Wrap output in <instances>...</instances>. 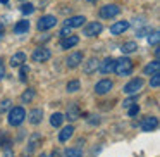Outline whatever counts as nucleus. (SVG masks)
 Wrapping results in <instances>:
<instances>
[{
    "instance_id": "de8ad7c7",
    "label": "nucleus",
    "mask_w": 160,
    "mask_h": 157,
    "mask_svg": "<svg viewBox=\"0 0 160 157\" xmlns=\"http://www.w3.org/2000/svg\"><path fill=\"white\" fill-rule=\"evenodd\" d=\"M21 2H24V0H21Z\"/></svg>"
},
{
    "instance_id": "5701e85b",
    "label": "nucleus",
    "mask_w": 160,
    "mask_h": 157,
    "mask_svg": "<svg viewBox=\"0 0 160 157\" xmlns=\"http://www.w3.org/2000/svg\"><path fill=\"white\" fill-rule=\"evenodd\" d=\"M145 74L146 76H150V74H155V73H158L160 71V62H158V59H155L153 62H150L148 66H145Z\"/></svg>"
},
{
    "instance_id": "6e6552de",
    "label": "nucleus",
    "mask_w": 160,
    "mask_h": 157,
    "mask_svg": "<svg viewBox=\"0 0 160 157\" xmlns=\"http://www.w3.org/2000/svg\"><path fill=\"white\" fill-rule=\"evenodd\" d=\"M43 142V136L40 133H33L28 140V145H26V154H35L38 150V147L42 145Z\"/></svg>"
},
{
    "instance_id": "473e14b6",
    "label": "nucleus",
    "mask_w": 160,
    "mask_h": 157,
    "mask_svg": "<svg viewBox=\"0 0 160 157\" xmlns=\"http://www.w3.org/2000/svg\"><path fill=\"white\" fill-rule=\"evenodd\" d=\"M128 114H129V118H134V116H138V114H139V105H138V104L131 105V107L128 109Z\"/></svg>"
},
{
    "instance_id": "ddd939ff",
    "label": "nucleus",
    "mask_w": 160,
    "mask_h": 157,
    "mask_svg": "<svg viewBox=\"0 0 160 157\" xmlns=\"http://www.w3.org/2000/svg\"><path fill=\"white\" fill-rule=\"evenodd\" d=\"M114 66H115V59L107 57L105 60H102V62L98 64V71H100L102 74H110V73H114Z\"/></svg>"
},
{
    "instance_id": "a211bd4d",
    "label": "nucleus",
    "mask_w": 160,
    "mask_h": 157,
    "mask_svg": "<svg viewBox=\"0 0 160 157\" xmlns=\"http://www.w3.org/2000/svg\"><path fill=\"white\" fill-rule=\"evenodd\" d=\"M42 119H43V111L42 109H33V111H29L28 121L31 123V124H40Z\"/></svg>"
},
{
    "instance_id": "a19ab883",
    "label": "nucleus",
    "mask_w": 160,
    "mask_h": 157,
    "mask_svg": "<svg viewBox=\"0 0 160 157\" xmlns=\"http://www.w3.org/2000/svg\"><path fill=\"white\" fill-rule=\"evenodd\" d=\"M50 157H62V155H60V152H59V150H53V152H52V155H50Z\"/></svg>"
},
{
    "instance_id": "e433bc0d",
    "label": "nucleus",
    "mask_w": 160,
    "mask_h": 157,
    "mask_svg": "<svg viewBox=\"0 0 160 157\" xmlns=\"http://www.w3.org/2000/svg\"><path fill=\"white\" fill-rule=\"evenodd\" d=\"M146 33H150L148 28H139V29H136V35H138V38H139V36H145Z\"/></svg>"
},
{
    "instance_id": "7ed1b4c3",
    "label": "nucleus",
    "mask_w": 160,
    "mask_h": 157,
    "mask_svg": "<svg viewBox=\"0 0 160 157\" xmlns=\"http://www.w3.org/2000/svg\"><path fill=\"white\" fill-rule=\"evenodd\" d=\"M119 14H121V7L115 4H107L103 7H100V18L102 19H112Z\"/></svg>"
},
{
    "instance_id": "a18cd8bd",
    "label": "nucleus",
    "mask_w": 160,
    "mask_h": 157,
    "mask_svg": "<svg viewBox=\"0 0 160 157\" xmlns=\"http://www.w3.org/2000/svg\"><path fill=\"white\" fill-rule=\"evenodd\" d=\"M0 2H2V4H9V0H0Z\"/></svg>"
},
{
    "instance_id": "2f4dec72",
    "label": "nucleus",
    "mask_w": 160,
    "mask_h": 157,
    "mask_svg": "<svg viewBox=\"0 0 160 157\" xmlns=\"http://www.w3.org/2000/svg\"><path fill=\"white\" fill-rule=\"evenodd\" d=\"M21 12L22 14H33V12H35V5L33 4H22L21 5Z\"/></svg>"
},
{
    "instance_id": "f8f14e48",
    "label": "nucleus",
    "mask_w": 160,
    "mask_h": 157,
    "mask_svg": "<svg viewBox=\"0 0 160 157\" xmlns=\"http://www.w3.org/2000/svg\"><path fill=\"white\" fill-rule=\"evenodd\" d=\"M64 118L69 119V121H76V119H79V118H81V109H79V105H78L76 102L69 104V107H67L66 116H64Z\"/></svg>"
},
{
    "instance_id": "37998d69",
    "label": "nucleus",
    "mask_w": 160,
    "mask_h": 157,
    "mask_svg": "<svg viewBox=\"0 0 160 157\" xmlns=\"http://www.w3.org/2000/svg\"><path fill=\"white\" fill-rule=\"evenodd\" d=\"M2 35H4V26L0 24V40H2Z\"/></svg>"
},
{
    "instance_id": "c85d7f7f",
    "label": "nucleus",
    "mask_w": 160,
    "mask_h": 157,
    "mask_svg": "<svg viewBox=\"0 0 160 157\" xmlns=\"http://www.w3.org/2000/svg\"><path fill=\"white\" fill-rule=\"evenodd\" d=\"M28 74H29V66H28V64L19 66V80L26 81V80H28Z\"/></svg>"
},
{
    "instance_id": "ea45409f",
    "label": "nucleus",
    "mask_w": 160,
    "mask_h": 157,
    "mask_svg": "<svg viewBox=\"0 0 160 157\" xmlns=\"http://www.w3.org/2000/svg\"><path fill=\"white\" fill-rule=\"evenodd\" d=\"M88 123H90V124H98V123H100V119H98V118L95 119L93 118V119H88Z\"/></svg>"
},
{
    "instance_id": "b1692460",
    "label": "nucleus",
    "mask_w": 160,
    "mask_h": 157,
    "mask_svg": "<svg viewBox=\"0 0 160 157\" xmlns=\"http://www.w3.org/2000/svg\"><path fill=\"white\" fill-rule=\"evenodd\" d=\"M64 114H60V112H53L52 116H50V124L53 126V128H60L64 123Z\"/></svg>"
},
{
    "instance_id": "0eeeda50",
    "label": "nucleus",
    "mask_w": 160,
    "mask_h": 157,
    "mask_svg": "<svg viewBox=\"0 0 160 157\" xmlns=\"http://www.w3.org/2000/svg\"><path fill=\"white\" fill-rule=\"evenodd\" d=\"M139 128H141L143 131H146V133L155 131V129L158 128V118H155V116H146V118L141 119Z\"/></svg>"
},
{
    "instance_id": "f03ea898",
    "label": "nucleus",
    "mask_w": 160,
    "mask_h": 157,
    "mask_svg": "<svg viewBox=\"0 0 160 157\" xmlns=\"http://www.w3.org/2000/svg\"><path fill=\"white\" fill-rule=\"evenodd\" d=\"M26 119V111L22 107H12L9 111V118H7V123L11 126H19L22 124Z\"/></svg>"
},
{
    "instance_id": "7c9ffc66",
    "label": "nucleus",
    "mask_w": 160,
    "mask_h": 157,
    "mask_svg": "<svg viewBox=\"0 0 160 157\" xmlns=\"http://www.w3.org/2000/svg\"><path fill=\"white\" fill-rule=\"evenodd\" d=\"M150 86H152V88H158V86H160V73L152 74V80H150Z\"/></svg>"
},
{
    "instance_id": "aec40b11",
    "label": "nucleus",
    "mask_w": 160,
    "mask_h": 157,
    "mask_svg": "<svg viewBox=\"0 0 160 157\" xmlns=\"http://www.w3.org/2000/svg\"><path fill=\"white\" fill-rule=\"evenodd\" d=\"M24 62H26V54L24 52H18V54H14V55L11 57V66L12 67H19Z\"/></svg>"
},
{
    "instance_id": "4c0bfd02",
    "label": "nucleus",
    "mask_w": 160,
    "mask_h": 157,
    "mask_svg": "<svg viewBox=\"0 0 160 157\" xmlns=\"http://www.w3.org/2000/svg\"><path fill=\"white\" fill-rule=\"evenodd\" d=\"M2 157H14V150L9 147V149H4V155Z\"/></svg>"
},
{
    "instance_id": "2eb2a0df",
    "label": "nucleus",
    "mask_w": 160,
    "mask_h": 157,
    "mask_svg": "<svg viewBox=\"0 0 160 157\" xmlns=\"http://www.w3.org/2000/svg\"><path fill=\"white\" fill-rule=\"evenodd\" d=\"M129 29V21H117V23H114V24L110 26V33L112 35H122L124 31H128Z\"/></svg>"
},
{
    "instance_id": "4468645a",
    "label": "nucleus",
    "mask_w": 160,
    "mask_h": 157,
    "mask_svg": "<svg viewBox=\"0 0 160 157\" xmlns=\"http://www.w3.org/2000/svg\"><path fill=\"white\" fill-rule=\"evenodd\" d=\"M78 43H79V38H78L76 35H69V36L60 40L59 47H60V50H69V49H72V47H76Z\"/></svg>"
},
{
    "instance_id": "20e7f679",
    "label": "nucleus",
    "mask_w": 160,
    "mask_h": 157,
    "mask_svg": "<svg viewBox=\"0 0 160 157\" xmlns=\"http://www.w3.org/2000/svg\"><path fill=\"white\" fill-rule=\"evenodd\" d=\"M52 57V52H50L47 47H38V49H35V52L31 54V59H33V62H38V64H42V62H47V60Z\"/></svg>"
},
{
    "instance_id": "f704fd0d",
    "label": "nucleus",
    "mask_w": 160,
    "mask_h": 157,
    "mask_svg": "<svg viewBox=\"0 0 160 157\" xmlns=\"http://www.w3.org/2000/svg\"><path fill=\"white\" fill-rule=\"evenodd\" d=\"M136 102H138V97L134 95V97H131V98H128V100H124V104H122V105H124V109H129L131 105H134Z\"/></svg>"
},
{
    "instance_id": "58836bf2",
    "label": "nucleus",
    "mask_w": 160,
    "mask_h": 157,
    "mask_svg": "<svg viewBox=\"0 0 160 157\" xmlns=\"http://www.w3.org/2000/svg\"><path fill=\"white\" fill-rule=\"evenodd\" d=\"M5 76V66H4V60L0 59V80Z\"/></svg>"
},
{
    "instance_id": "c756f323",
    "label": "nucleus",
    "mask_w": 160,
    "mask_h": 157,
    "mask_svg": "<svg viewBox=\"0 0 160 157\" xmlns=\"http://www.w3.org/2000/svg\"><path fill=\"white\" fill-rule=\"evenodd\" d=\"M158 42H160V35H158V31H150V35H148V43L150 45H158Z\"/></svg>"
},
{
    "instance_id": "c03bdc74",
    "label": "nucleus",
    "mask_w": 160,
    "mask_h": 157,
    "mask_svg": "<svg viewBox=\"0 0 160 157\" xmlns=\"http://www.w3.org/2000/svg\"><path fill=\"white\" fill-rule=\"evenodd\" d=\"M86 2H90V4H95V2H98V0H86Z\"/></svg>"
},
{
    "instance_id": "dca6fc26",
    "label": "nucleus",
    "mask_w": 160,
    "mask_h": 157,
    "mask_svg": "<svg viewBox=\"0 0 160 157\" xmlns=\"http://www.w3.org/2000/svg\"><path fill=\"white\" fill-rule=\"evenodd\" d=\"M98 60L95 59V57H91V59H88L86 62L83 64V73L84 74H93V73H97L98 71Z\"/></svg>"
},
{
    "instance_id": "72a5a7b5",
    "label": "nucleus",
    "mask_w": 160,
    "mask_h": 157,
    "mask_svg": "<svg viewBox=\"0 0 160 157\" xmlns=\"http://www.w3.org/2000/svg\"><path fill=\"white\" fill-rule=\"evenodd\" d=\"M11 104H12V102L9 100V98L2 100V104H0V114H2V112H5V111H9V109H11Z\"/></svg>"
},
{
    "instance_id": "4be33fe9",
    "label": "nucleus",
    "mask_w": 160,
    "mask_h": 157,
    "mask_svg": "<svg viewBox=\"0 0 160 157\" xmlns=\"http://www.w3.org/2000/svg\"><path fill=\"white\" fill-rule=\"evenodd\" d=\"M28 31H29V21H26V19L19 21L18 24L14 26V33H16V35H22V33H28Z\"/></svg>"
},
{
    "instance_id": "cd10ccee",
    "label": "nucleus",
    "mask_w": 160,
    "mask_h": 157,
    "mask_svg": "<svg viewBox=\"0 0 160 157\" xmlns=\"http://www.w3.org/2000/svg\"><path fill=\"white\" fill-rule=\"evenodd\" d=\"M67 92H69V93H74V92H78L81 88V83H79V80H71L69 83H67Z\"/></svg>"
},
{
    "instance_id": "a878e982",
    "label": "nucleus",
    "mask_w": 160,
    "mask_h": 157,
    "mask_svg": "<svg viewBox=\"0 0 160 157\" xmlns=\"http://www.w3.org/2000/svg\"><path fill=\"white\" fill-rule=\"evenodd\" d=\"M121 50H122V54H132V52L138 50V43L136 42H126V43H122Z\"/></svg>"
},
{
    "instance_id": "79ce46f5",
    "label": "nucleus",
    "mask_w": 160,
    "mask_h": 157,
    "mask_svg": "<svg viewBox=\"0 0 160 157\" xmlns=\"http://www.w3.org/2000/svg\"><path fill=\"white\" fill-rule=\"evenodd\" d=\"M158 55H160V50H158V45H157V49H155V57L158 59Z\"/></svg>"
},
{
    "instance_id": "1a4fd4ad",
    "label": "nucleus",
    "mask_w": 160,
    "mask_h": 157,
    "mask_svg": "<svg viewBox=\"0 0 160 157\" xmlns=\"http://www.w3.org/2000/svg\"><path fill=\"white\" fill-rule=\"evenodd\" d=\"M114 88V81L112 80H100L97 85H95V93L97 95H105V93H108V92Z\"/></svg>"
},
{
    "instance_id": "39448f33",
    "label": "nucleus",
    "mask_w": 160,
    "mask_h": 157,
    "mask_svg": "<svg viewBox=\"0 0 160 157\" xmlns=\"http://www.w3.org/2000/svg\"><path fill=\"white\" fill-rule=\"evenodd\" d=\"M57 24V18L55 16H42V18L38 19V24H36V28H38V31H47V29H52L53 26Z\"/></svg>"
},
{
    "instance_id": "393cba45",
    "label": "nucleus",
    "mask_w": 160,
    "mask_h": 157,
    "mask_svg": "<svg viewBox=\"0 0 160 157\" xmlns=\"http://www.w3.org/2000/svg\"><path fill=\"white\" fill-rule=\"evenodd\" d=\"M36 97V92L33 90V88H28L26 92H22L21 95V102L22 104H29V102H33V98Z\"/></svg>"
},
{
    "instance_id": "bb28decb",
    "label": "nucleus",
    "mask_w": 160,
    "mask_h": 157,
    "mask_svg": "<svg viewBox=\"0 0 160 157\" xmlns=\"http://www.w3.org/2000/svg\"><path fill=\"white\" fill-rule=\"evenodd\" d=\"M64 155H66V157H83V150H81L79 147H74V149H66Z\"/></svg>"
},
{
    "instance_id": "c9c22d12",
    "label": "nucleus",
    "mask_w": 160,
    "mask_h": 157,
    "mask_svg": "<svg viewBox=\"0 0 160 157\" xmlns=\"http://www.w3.org/2000/svg\"><path fill=\"white\" fill-rule=\"evenodd\" d=\"M71 29H72V28H69V26H64V28H62V31H60V36H62V38L69 36V35H71Z\"/></svg>"
},
{
    "instance_id": "49530a36",
    "label": "nucleus",
    "mask_w": 160,
    "mask_h": 157,
    "mask_svg": "<svg viewBox=\"0 0 160 157\" xmlns=\"http://www.w3.org/2000/svg\"><path fill=\"white\" fill-rule=\"evenodd\" d=\"M40 157H47V154H42V155H40Z\"/></svg>"
},
{
    "instance_id": "f3484780",
    "label": "nucleus",
    "mask_w": 160,
    "mask_h": 157,
    "mask_svg": "<svg viewBox=\"0 0 160 157\" xmlns=\"http://www.w3.org/2000/svg\"><path fill=\"white\" fill-rule=\"evenodd\" d=\"M72 135H74V126H72V124L64 126V128H62V131L59 133V142H60V143L69 142V138H72Z\"/></svg>"
},
{
    "instance_id": "423d86ee",
    "label": "nucleus",
    "mask_w": 160,
    "mask_h": 157,
    "mask_svg": "<svg viewBox=\"0 0 160 157\" xmlns=\"http://www.w3.org/2000/svg\"><path fill=\"white\" fill-rule=\"evenodd\" d=\"M143 85H145V80H143V78H134V80H131L128 85H124L122 90H124V93H128V95H134L143 88Z\"/></svg>"
},
{
    "instance_id": "412c9836",
    "label": "nucleus",
    "mask_w": 160,
    "mask_h": 157,
    "mask_svg": "<svg viewBox=\"0 0 160 157\" xmlns=\"http://www.w3.org/2000/svg\"><path fill=\"white\" fill-rule=\"evenodd\" d=\"M12 145V138L5 129H0V149H9Z\"/></svg>"
},
{
    "instance_id": "f257e3e1",
    "label": "nucleus",
    "mask_w": 160,
    "mask_h": 157,
    "mask_svg": "<svg viewBox=\"0 0 160 157\" xmlns=\"http://www.w3.org/2000/svg\"><path fill=\"white\" fill-rule=\"evenodd\" d=\"M134 69V62H132L129 57H121V59L115 60V66H114V73L117 76H129Z\"/></svg>"
},
{
    "instance_id": "9d476101",
    "label": "nucleus",
    "mask_w": 160,
    "mask_h": 157,
    "mask_svg": "<svg viewBox=\"0 0 160 157\" xmlns=\"http://www.w3.org/2000/svg\"><path fill=\"white\" fill-rule=\"evenodd\" d=\"M83 59H84V55H83V52H72V54H69V57L66 59V66L69 67V69H74V67H78L81 62H83Z\"/></svg>"
},
{
    "instance_id": "9b49d317",
    "label": "nucleus",
    "mask_w": 160,
    "mask_h": 157,
    "mask_svg": "<svg viewBox=\"0 0 160 157\" xmlns=\"http://www.w3.org/2000/svg\"><path fill=\"white\" fill-rule=\"evenodd\" d=\"M103 31V26H102V23H90V24H86L84 26V29H83V35L84 36H97V35H100V33Z\"/></svg>"
},
{
    "instance_id": "6ab92c4d",
    "label": "nucleus",
    "mask_w": 160,
    "mask_h": 157,
    "mask_svg": "<svg viewBox=\"0 0 160 157\" xmlns=\"http://www.w3.org/2000/svg\"><path fill=\"white\" fill-rule=\"evenodd\" d=\"M84 23H86V18H84V16H72V18H69L66 21V26H69V28H79Z\"/></svg>"
}]
</instances>
